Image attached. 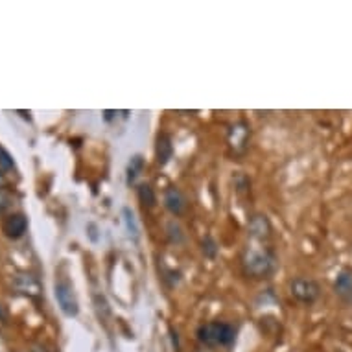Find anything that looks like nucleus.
<instances>
[{
	"instance_id": "obj_1",
	"label": "nucleus",
	"mask_w": 352,
	"mask_h": 352,
	"mask_svg": "<svg viewBox=\"0 0 352 352\" xmlns=\"http://www.w3.org/2000/svg\"><path fill=\"white\" fill-rule=\"evenodd\" d=\"M197 340L207 346H229L236 340V330L229 323L212 321L197 329Z\"/></svg>"
},
{
	"instance_id": "obj_2",
	"label": "nucleus",
	"mask_w": 352,
	"mask_h": 352,
	"mask_svg": "<svg viewBox=\"0 0 352 352\" xmlns=\"http://www.w3.org/2000/svg\"><path fill=\"white\" fill-rule=\"evenodd\" d=\"M275 267V256L272 251L264 249H248L243 254V270L254 278L267 277Z\"/></svg>"
},
{
	"instance_id": "obj_3",
	"label": "nucleus",
	"mask_w": 352,
	"mask_h": 352,
	"mask_svg": "<svg viewBox=\"0 0 352 352\" xmlns=\"http://www.w3.org/2000/svg\"><path fill=\"white\" fill-rule=\"evenodd\" d=\"M54 294H56L61 312L67 318H76L78 312H80V305H78V299H76L72 284L67 278H59V280H56V286H54Z\"/></svg>"
},
{
	"instance_id": "obj_4",
	"label": "nucleus",
	"mask_w": 352,
	"mask_h": 352,
	"mask_svg": "<svg viewBox=\"0 0 352 352\" xmlns=\"http://www.w3.org/2000/svg\"><path fill=\"white\" fill-rule=\"evenodd\" d=\"M289 292L294 295L295 299L302 302V305H314L321 295V288L314 278H305L297 277L289 284Z\"/></svg>"
},
{
	"instance_id": "obj_5",
	"label": "nucleus",
	"mask_w": 352,
	"mask_h": 352,
	"mask_svg": "<svg viewBox=\"0 0 352 352\" xmlns=\"http://www.w3.org/2000/svg\"><path fill=\"white\" fill-rule=\"evenodd\" d=\"M26 229H28V218L21 212L8 216V218L4 219V223H2V231H4V234H6L8 238H12V240L23 238Z\"/></svg>"
},
{
	"instance_id": "obj_6",
	"label": "nucleus",
	"mask_w": 352,
	"mask_h": 352,
	"mask_svg": "<svg viewBox=\"0 0 352 352\" xmlns=\"http://www.w3.org/2000/svg\"><path fill=\"white\" fill-rule=\"evenodd\" d=\"M164 207H166L173 216H181V214L185 212L186 199L185 196L181 194L179 188L168 186L166 190H164Z\"/></svg>"
},
{
	"instance_id": "obj_7",
	"label": "nucleus",
	"mask_w": 352,
	"mask_h": 352,
	"mask_svg": "<svg viewBox=\"0 0 352 352\" xmlns=\"http://www.w3.org/2000/svg\"><path fill=\"white\" fill-rule=\"evenodd\" d=\"M336 295L352 305V270H343L334 283Z\"/></svg>"
},
{
	"instance_id": "obj_8",
	"label": "nucleus",
	"mask_w": 352,
	"mask_h": 352,
	"mask_svg": "<svg viewBox=\"0 0 352 352\" xmlns=\"http://www.w3.org/2000/svg\"><path fill=\"white\" fill-rule=\"evenodd\" d=\"M155 153H157V162L164 166L170 159H172V153H173V146H172V139H170V135L162 133L159 135V139H157V148H155Z\"/></svg>"
},
{
	"instance_id": "obj_9",
	"label": "nucleus",
	"mask_w": 352,
	"mask_h": 352,
	"mask_svg": "<svg viewBox=\"0 0 352 352\" xmlns=\"http://www.w3.org/2000/svg\"><path fill=\"white\" fill-rule=\"evenodd\" d=\"M270 223H267L266 216H254L251 221H249V232L251 236L258 238V240H264L266 236H270Z\"/></svg>"
},
{
	"instance_id": "obj_10",
	"label": "nucleus",
	"mask_w": 352,
	"mask_h": 352,
	"mask_svg": "<svg viewBox=\"0 0 352 352\" xmlns=\"http://www.w3.org/2000/svg\"><path fill=\"white\" fill-rule=\"evenodd\" d=\"M122 216H124V223H126L127 236L131 238L133 242H137L140 236V229H139V223H137V219H135L133 210H131L129 207H126L124 210H122Z\"/></svg>"
},
{
	"instance_id": "obj_11",
	"label": "nucleus",
	"mask_w": 352,
	"mask_h": 352,
	"mask_svg": "<svg viewBox=\"0 0 352 352\" xmlns=\"http://www.w3.org/2000/svg\"><path fill=\"white\" fill-rule=\"evenodd\" d=\"M137 194H139V201L142 203L144 207H148V208L155 207L157 196L150 185H146V183L139 185V188H137Z\"/></svg>"
},
{
	"instance_id": "obj_12",
	"label": "nucleus",
	"mask_w": 352,
	"mask_h": 352,
	"mask_svg": "<svg viewBox=\"0 0 352 352\" xmlns=\"http://www.w3.org/2000/svg\"><path fill=\"white\" fill-rule=\"evenodd\" d=\"M142 168H144V159L140 155L133 157V159L129 161V164H127V185H131V183L137 181V177H139L140 172H142Z\"/></svg>"
},
{
	"instance_id": "obj_13",
	"label": "nucleus",
	"mask_w": 352,
	"mask_h": 352,
	"mask_svg": "<svg viewBox=\"0 0 352 352\" xmlns=\"http://www.w3.org/2000/svg\"><path fill=\"white\" fill-rule=\"evenodd\" d=\"M168 236H170V240L175 243H181L183 240H185V234H183V229H181L175 221H170L168 223Z\"/></svg>"
},
{
	"instance_id": "obj_14",
	"label": "nucleus",
	"mask_w": 352,
	"mask_h": 352,
	"mask_svg": "<svg viewBox=\"0 0 352 352\" xmlns=\"http://www.w3.org/2000/svg\"><path fill=\"white\" fill-rule=\"evenodd\" d=\"M203 254L207 258H216V254H218V245H216V242L210 236L203 240Z\"/></svg>"
},
{
	"instance_id": "obj_15",
	"label": "nucleus",
	"mask_w": 352,
	"mask_h": 352,
	"mask_svg": "<svg viewBox=\"0 0 352 352\" xmlns=\"http://www.w3.org/2000/svg\"><path fill=\"white\" fill-rule=\"evenodd\" d=\"M0 168H2V170H8V172H10V170H15V162H13L12 155H10L2 146H0Z\"/></svg>"
},
{
	"instance_id": "obj_16",
	"label": "nucleus",
	"mask_w": 352,
	"mask_h": 352,
	"mask_svg": "<svg viewBox=\"0 0 352 352\" xmlns=\"http://www.w3.org/2000/svg\"><path fill=\"white\" fill-rule=\"evenodd\" d=\"M34 352H47V349H43V346H35Z\"/></svg>"
}]
</instances>
